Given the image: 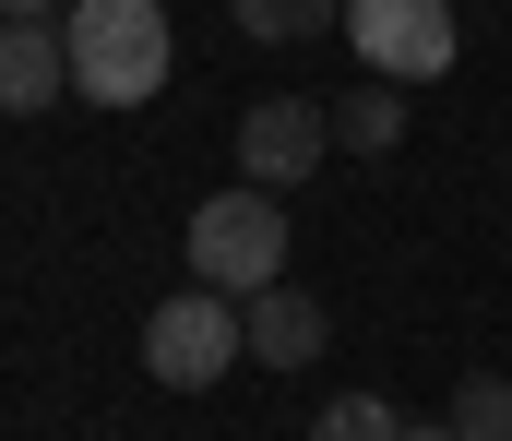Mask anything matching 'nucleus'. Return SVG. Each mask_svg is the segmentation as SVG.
Segmentation results:
<instances>
[{
    "mask_svg": "<svg viewBox=\"0 0 512 441\" xmlns=\"http://www.w3.org/2000/svg\"><path fill=\"white\" fill-rule=\"evenodd\" d=\"M310 441H405V418H393L382 394H334V406L310 418Z\"/></svg>",
    "mask_w": 512,
    "mask_h": 441,
    "instance_id": "9b49d317",
    "label": "nucleus"
},
{
    "mask_svg": "<svg viewBox=\"0 0 512 441\" xmlns=\"http://www.w3.org/2000/svg\"><path fill=\"white\" fill-rule=\"evenodd\" d=\"M453 441H512V382L501 370H465L453 382Z\"/></svg>",
    "mask_w": 512,
    "mask_h": 441,
    "instance_id": "9d476101",
    "label": "nucleus"
},
{
    "mask_svg": "<svg viewBox=\"0 0 512 441\" xmlns=\"http://www.w3.org/2000/svg\"><path fill=\"white\" fill-rule=\"evenodd\" d=\"M227 358H251V322H239L227 287H179V298L143 310V382H167V394H215Z\"/></svg>",
    "mask_w": 512,
    "mask_h": 441,
    "instance_id": "7ed1b4c3",
    "label": "nucleus"
},
{
    "mask_svg": "<svg viewBox=\"0 0 512 441\" xmlns=\"http://www.w3.org/2000/svg\"><path fill=\"white\" fill-rule=\"evenodd\" d=\"M48 12H60V0H0V24H48Z\"/></svg>",
    "mask_w": 512,
    "mask_h": 441,
    "instance_id": "f8f14e48",
    "label": "nucleus"
},
{
    "mask_svg": "<svg viewBox=\"0 0 512 441\" xmlns=\"http://www.w3.org/2000/svg\"><path fill=\"white\" fill-rule=\"evenodd\" d=\"M60 36H72V96H96V108H143V96H167V60H179L167 0H72Z\"/></svg>",
    "mask_w": 512,
    "mask_h": 441,
    "instance_id": "f257e3e1",
    "label": "nucleus"
},
{
    "mask_svg": "<svg viewBox=\"0 0 512 441\" xmlns=\"http://www.w3.org/2000/svg\"><path fill=\"white\" fill-rule=\"evenodd\" d=\"M239 322H251V358H262V370H310V358H322V334H334V310H322L310 287L239 298Z\"/></svg>",
    "mask_w": 512,
    "mask_h": 441,
    "instance_id": "0eeeda50",
    "label": "nucleus"
},
{
    "mask_svg": "<svg viewBox=\"0 0 512 441\" xmlns=\"http://www.w3.org/2000/svg\"><path fill=\"white\" fill-rule=\"evenodd\" d=\"M60 96H72V36H60V12H48V24H0V108L36 120V108H60Z\"/></svg>",
    "mask_w": 512,
    "mask_h": 441,
    "instance_id": "423d86ee",
    "label": "nucleus"
},
{
    "mask_svg": "<svg viewBox=\"0 0 512 441\" xmlns=\"http://www.w3.org/2000/svg\"><path fill=\"white\" fill-rule=\"evenodd\" d=\"M227 12H239V36H262V48H298V36L346 24V0H227Z\"/></svg>",
    "mask_w": 512,
    "mask_h": 441,
    "instance_id": "1a4fd4ad",
    "label": "nucleus"
},
{
    "mask_svg": "<svg viewBox=\"0 0 512 441\" xmlns=\"http://www.w3.org/2000/svg\"><path fill=\"white\" fill-rule=\"evenodd\" d=\"M334 144H346V155H393V144H405V84H382V72L346 84V96H334Z\"/></svg>",
    "mask_w": 512,
    "mask_h": 441,
    "instance_id": "6e6552de",
    "label": "nucleus"
},
{
    "mask_svg": "<svg viewBox=\"0 0 512 441\" xmlns=\"http://www.w3.org/2000/svg\"><path fill=\"white\" fill-rule=\"evenodd\" d=\"M346 36H358V60L382 72V84H441L453 72V0H346Z\"/></svg>",
    "mask_w": 512,
    "mask_h": 441,
    "instance_id": "20e7f679",
    "label": "nucleus"
},
{
    "mask_svg": "<svg viewBox=\"0 0 512 441\" xmlns=\"http://www.w3.org/2000/svg\"><path fill=\"white\" fill-rule=\"evenodd\" d=\"M322 155H334V108L322 96H262L251 120H239V179H262V191L322 179Z\"/></svg>",
    "mask_w": 512,
    "mask_h": 441,
    "instance_id": "39448f33",
    "label": "nucleus"
},
{
    "mask_svg": "<svg viewBox=\"0 0 512 441\" xmlns=\"http://www.w3.org/2000/svg\"><path fill=\"white\" fill-rule=\"evenodd\" d=\"M191 287H227V298L286 287V203H274L262 179L191 203Z\"/></svg>",
    "mask_w": 512,
    "mask_h": 441,
    "instance_id": "f03ea898",
    "label": "nucleus"
}]
</instances>
